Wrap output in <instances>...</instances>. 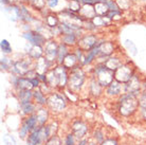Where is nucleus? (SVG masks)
<instances>
[{
  "label": "nucleus",
  "mask_w": 146,
  "mask_h": 145,
  "mask_svg": "<svg viewBox=\"0 0 146 145\" xmlns=\"http://www.w3.org/2000/svg\"><path fill=\"white\" fill-rule=\"evenodd\" d=\"M140 107V101L137 98V94L125 92L119 101V111L122 116H130Z\"/></svg>",
  "instance_id": "f257e3e1"
},
{
  "label": "nucleus",
  "mask_w": 146,
  "mask_h": 145,
  "mask_svg": "<svg viewBox=\"0 0 146 145\" xmlns=\"http://www.w3.org/2000/svg\"><path fill=\"white\" fill-rule=\"evenodd\" d=\"M95 80L102 87H108L114 80V71L102 64L95 67Z\"/></svg>",
  "instance_id": "f03ea898"
},
{
  "label": "nucleus",
  "mask_w": 146,
  "mask_h": 145,
  "mask_svg": "<svg viewBox=\"0 0 146 145\" xmlns=\"http://www.w3.org/2000/svg\"><path fill=\"white\" fill-rule=\"evenodd\" d=\"M84 82L85 73L83 70L78 67H74L72 69H70L69 77H68V86H69L70 90L74 91V92L80 91Z\"/></svg>",
  "instance_id": "7ed1b4c3"
},
{
  "label": "nucleus",
  "mask_w": 146,
  "mask_h": 145,
  "mask_svg": "<svg viewBox=\"0 0 146 145\" xmlns=\"http://www.w3.org/2000/svg\"><path fill=\"white\" fill-rule=\"evenodd\" d=\"M135 75V69L130 64H122V65L114 71V80L122 84H126L131 77Z\"/></svg>",
  "instance_id": "20e7f679"
},
{
  "label": "nucleus",
  "mask_w": 146,
  "mask_h": 145,
  "mask_svg": "<svg viewBox=\"0 0 146 145\" xmlns=\"http://www.w3.org/2000/svg\"><path fill=\"white\" fill-rule=\"evenodd\" d=\"M47 105L49 106V108L56 111V112H60L64 109L66 108L67 106V100L65 96L59 93H52L50 96L48 98V103Z\"/></svg>",
  "instance_id": "39448f33"
},
{
  "label": "nucleus",
  "mask_w": 146,
  "mask_h": 145,
  "mask_svg": "<svg viewBox=\"0 0 146 145\" xmlns=\"http://www.w3.org/2000/svg\"><path fill=\"white\" fill-rule=\"evenodd\" d=\"M88 132V126L87 124L83 121H75L72 124V134L75 136L76 140H82L85 139L86 134Z\"/></svg>",
  "instance_id": "423d86ee"
},
{
  "label": "nucleus",
  "mask_w": 146,
  "mask_h": 145,
  "mask_svg": "<svg viewBox=\"0 0 146 145\" xmlns=\"http://www.w3.org/2000/svg\"><path fill=\"white\" fill-rule=\"evenodd\" d=\"M58 54V47L55 44V41H49L46 44L44 47V57L47 58L49 62H54L57 59Z\"/></svg>",
  "instance_id": "0eeeda50"
},
{
  "label": "nucleus",
  "mask_w": 146,
  "mask_h": 145,
  "mask_svg": "<svg viewBox=\"0 0 146 145\" xmlns=\"http://www.w3.org/2000/svg\"><path fill=\"white\" fill-rule=\"evenodd\" d=\"M141 85H142V84L140 83L139 77L135 74V75L131 77V80H129L127 83L124 85V90H125V92H128V93L138 94L140 92Z\"/></svg>",
  "instance_id": "6e6552de"
},
{
  "label": "nucleus",
  "mask_w": 146,
  "mask_h": 145,
  "mask_svg": "<svg viewBox=\"0 0 146 145\" xmlns=\"http://www.w3.org/2000/svg\"><path fill=\"white\" fill-rule=\"evenodd\" d=\"M55 74L57 76V80H58V87L64 88L66 85H68V77L69 74L67 72V68L65 66L59 65L56 68H54Z\"/></svg>",
  "instance_id": "1a4fd4ad"
},
{
  "label": "nucleus",
  "mask_w": 146,
  "mask_h": 145,
  "mask_svg": "<svg viewBox=\"0 0 146 145\" xmlns=\"http://www.w3.org/2000/svg\"><path fill=\"white\" fill-rule=\"evenodd\" d=\"M12 70L15 74L20 76H26L27 73L29 72L30 70V64L27 61H18V62L13 63V66H12Z\"/></svg>",
  "instance_id": "9d476101"
},
{
  "label": "nucleus",
  "mask_w": 146,
  "mask_h": 145,
  "mask_svg": "<svg viewBox=\"0 0 146 145\" xmlns=\"http://www.w3.org/2000/svg\"><path fill=\"white\" fill-rule=\"evenodd\" d=\"M26 143L27 145H44L40 137L39 126H37L35 129L30 132L28 138L26 139Z\"/></svg>",
  "instance_id": "9b49d317"
},
{
  "label": "nucleus",
  "mask_w": 146,
  "mask_h": 145,
  "mask_svg": "<svg viewBox=\"0 0 146 145\" xmlns=\"http://www.w3.org/2000/svg\"><path fill=\"white\" fill-rule=\"evenodd\" d=\"M51 65V62H49L46 57H40L37 59L36 67H35V71L37 72L38 75H44L47 74L49 71V67Z\"/></svg>",
  "instance_id": "f8f14e48"
},
{
  "label": "nucleus",
  "mask_w": 146,
  "mask_h": 145,
  "mask_svg": "<svg viewBox=\"0 0 146 145\" xmlns=\"http://www.w3.org/2000/svg\"><path fill=\"white\" fill-rule=\"evenodd\" d=\"M14 86L17 88V90L18 91L19 90H32V88H34L31 80L28 78L27 76L26 77H23V76L18 77L17 80H16V84H15Z\"/></svg>",
  "instance_id": "ddd939ff"
},
{
  "label": "nucleus",
  "mask_w": 146,
  "mask_h": 145,
  "mask_svg": "<svg viewBox=\"0 0 146 145\" xmlns=\"http://www.w3.org/2000/svg\"><path fill=\"white\" fill-rule=\"evenodd\" d=\"M35 116H36L38 126H44V125H46L48 119H49V111H48V109L44 108L41 106L40 108H38L36 110Z\"/></svg>",
  "instance_id": "4468645a"
},
{
  "label": "nucleus",
  "mask_w": 146,
  "mask_h": 145,
  "mask_svg": "<svg viewBox=\"0 0 146 145\" xmlns=\"http://www.w3.org/2000/svg\"><path fill=\"white\" fill-rule=\"evenodd\" d=\"M23 37L29 40L31 44L36 45V46H41L44 43V36H41L38 33H34V32L26 33V34H23Z\"/></svg>",
  "instance_id": "2eb2a0df"
},
{
  "label": "nucleus",
  "mask_w": 146,
  "mask_h": 145,
  "mask_svg": "<svg viewBox=\"0 0 146 145\" xmlns=\"http://www.w3.org/2000/svg\"><path fill=\"white\" fill-rule=\"evenodd\" d=\"M80 46L84 50H92L96 46V38L94 36H86L80 41Z\"/></svg>",
  "instance_id": "dca6fc26"
},
{
  "label": "nucleus",
  "mask_w": 146,
  "mask_h": 145,
  "mask_svg": "<svg viewBox=\"0 0 146 145\" xmlns=\"http://www.w3.org/2000/svg\"><path fill=\"white\" fill-rule=\"evenodd\" d=\"M122 89H123L122 83L114 80L107 87V93H108V95H119L122 93Z\"/></svg>",
  "instance_id": "f3484780"
},
{
  "label": "nucleus",
  "mask_w": 146,
  "mask_h": 145,
  "mask_svg": "<svg viewBox=\"0 0 146 145\" xmlns=\"http://www.w3.org/2000/svg\"><path fill=\"white\" fill-rule=\"evenodd\" d=\"M78 62V58L75 54H68L65 57L62 65L65 66L67 69H72L74 67H76V63Z\"/></svg>",
  "instance_id": "a211bd4d"
},
{
  "label": "nucleus",
  "mask_w": 146,
  "mask_h": 145,
  "mask_svg": "<svg viewBox=\"0 0 146 145\" xmlns=\"http://www.w3.org/2000/svg\"><path fill=\"white\" fill-rule=\"evenodd\" d=\"M33 98L35 100V103L39 106H44L48 103V98H46L44 93L41 90L33 91Z\"/></svg>",
  "instance_id": "6ab92c4d"
},
{
  "label": "nucleus",
  "mask_w": 146,
  "mask_h": 145,
  "mask_svg": "<svg viewBox=\"0 0 146 145\" xmlns=\"http://www.w3.org/2000/svg\"><path fill=\"white\" fill-rule=\"evenodd\" d=\"M18 98L21 103H27V102L32 101L33 98V91L32 90H19L18 91Z\"/></svg>",
  "instance_id": "aec40b11"
},
{
  "label": "nucleus",
  "mask_w": 146,
  "mask_h": 145,
  "mask_svg": "<svg viewBox=\"0 0 146 145\" xmlns=\"http://www.w3.org/2000/svg\"><path fill=\"white\" fill-rule=\"evenodd\" d=\"M103 64L106 66L107 68H109L110 70H112V71H115V70L122 65V63L120 62V59L115 57L108 58V59H106V62H104Z\"/></svg>",
  "instance_id": "412c9836"
},
{
  "label": "nucleus",
  "mask_w": 146,
  "mask_h": 145,
  "mask_svg": "<svg viewBox=\"0 0 146 145\" xmlns=\"http://www.w3.org/2000/svg\"><path fill=\"white\" fill-rule=\"evenodd\" d=\"M20 107H21L23 113L27 114V116H31V114H34V113L36 112V111H35V110H36V109H35V105L32 103V101L27 102V103H21V104H20Z\"/></svg>",
  "instance_id": "4be33fe9"
},
{
  "label": "nucleus",
  "mask_w": 146,
  "mask_h": 145,
  "mask_svg": "<svg viewBox=\"0 0 146 145\" xmlns=\"http://www.w3.org/2000/svg\"><path fill=\"white\" fill-rule=\"evenodd\" d=\"M112 51H113V46H112V44H110V43L100 45V54L108 56V55H110L112 53Z\"/></svg>",
  "instance_id": "5701e85b"
},
{
  "label": "nucleus",
  "mask_w": 146,
  "mask_h": 145,
  "mask_svg": "<svg viewBox=\"0 0 146 145\" xmlns=\"http://www.w3.org/2000/svg\"><path fill=\"white\" fill-rule=\"evenodd\" d=\"M41 54H42V49H41L40 46H36V45H34L29 51V55L32 58L38 59V58L41 57Z\"/></svg>",
  "instance_id": "b1692460"
},
{
  "label": "nucleus",
  "mask_w": 146,
  "mask_h": 145,
  "mask_svg": "<svg viewBox=\"0 0 146 145\" xmlns=\"http://www.w3.org/2000/svg\"><path fill=\"white\" fill-rule=\"evenodd\" d=\"M102 86L100 85L99 83H98V80H93L91 82V85H90V91H91L92 94L94 95H99L101 92H102Z\"/></svg>",
  "instance_id": "393cba45"
},
{
  "label": "nucleus",
  "mask_w": 146,
  "mask_h": 145,
  "mask_svg": "<svg viewBox=\"0 0 146 145\" xmlns=\"http://www.w3.org/2000/svg\"><path fill=\"white\" fill-rule=\"evenodd\" d=\"M103 9H109L107 3L105 4V2H98V3L94 5V10H95V13L99 15H105L107 13V10H103Z\"/></svg>",
  "instance_id": "a878e982"
},
{
  "label": "nucleus",
  "mask_w": 146,
  "mask_h": 145,
  "mask_svg": "<svg viewBox=\"0 0 146 145\" xmlns=\"http://www.w3.org/2000/svg\"><path fill=\"white\" fill-rule=\"evenodd\" d=\"M44 145H62V139L59 138L57 134H54L48 139V141L44 143Z\"/></svg>",
  "instance_id": "bb28decb"
},
{
  "label": "nucleus",
  "mask_w": 146,
  "mask_h": 145,
  "mask_svg": "<svg viewBox=\"0 0 146 145\" xmlns=\"http://www.w3.org/2000/svg\"><path fill=\"white\" fill-rule=\"evenodd\" d=\"M75 136L72 134V132H70L66 136V138H65V141H64V144L65 145H76L75 144Z\"/></svg>",
  "instance_id": "cd10ccee"
},
{
  "label": "nucleus",
  "mask_w": 146,
  "mask_h": 145,
  "mask_svg": "<svg viewBox=\"0 0 146 145\" xmlns=\"http://www.w3.org/2000/svg\"><path fill=\"white\" fill-rule=\"evenodd\" d=\"M1 50H2L3 53H11L12 52L11 45H10V43L7 39L1 40Z\"/></svg>",
  "instance_id": "c85d7f7f"
},
{
  "label": "nucleus",
  "mask_w": 146,
  "mask_h": 145,
  "mask_svg": "<svg viewBox=\"0 0 146 145\" xmlns=\"http://www.w3.org/2000/svg\"><path fill=\"white\" fill-rule=\"evenodd\" d=\"M12 66H13V62H10L9 58H1V69L2 70H7L9 68H12Z\"/></svg>",
  "instance_id": "c756f323"
},
{
  "label": "nucleus",
  "mask_w": 146,
  "mask_h": 145,
  "mask_svg": "<svg viewBox=\"0 0 146 145\" xmlns=\"http://www.w3.org/2000/svg\"><path fill=\"white\" fill-rule=\"evenodd\" d=\"M75 40H76V37L74 34H66V36L64 37V43L68 45L75 44Z\"/></svg>",
  "instance_id": "7c9ffc66"
},
{
  "label": "nucleus",
  "mask_w": 146,
  "mask_h": 145,
  "mask_svg": "<svg viewBox=\"0 0 146 145\" xmlns=\"http://www.w3.org/2000/svg\"><path fill=\"white\" fill-rule=\"evenodd\" d=\"M100 145H119V141L115 138H107Z\"/></svg>",
  "instance_id": "2f4dec72"
},
{
  "label": "nucleus",
  "mask_w": 146,
  "mask_h": 145,
  "mask_svg": "<svg viewBox=\"0 0 146 145\" xmlns=\"http://www.w3.org/2000/svg\"><path fill=\"white\" fill-rule=\"evenodd\" d=\"M3 142L5 143L7 145H16V141H15V139L12 137V136H4L3 137Z\"/></svg>",
  "instance_id": "473e14b6"
},
{
  "label": "nucleus",
  "mask_w": 146,
  "mask_h": 145,
  "mask_svg": "<svg viewBox=\"0 0 146 145\" xmlns=\"http://www.w3.org/2000/svg\"><path fill=\"white\" fill-rule=\"evenodd\" d=\"M47 23L50 27H56V25H57V18L55 16L50 15V16H48L47 18Z\"/></svg>",
  "instance_id": "72a5a7b5"
},
{
  "label": "nucleus",
  "mask_w": 146,
  "mask_h": 145,
  "mask_svg": "<svg viewBox=\"0 0 146 145\" xmlns=\"http://www.w3.org/2000/svg\"><path fill=\"white\" fill-rule=\"evenodd\" d=\"M80 9V2L77 1V0H74L71 2L70 4V10H72V11H78Z\"/></svg>",
  "instance_id": "f704fd0d"
},
{
  "label": "nucleus",
  "mask_w": 146,
  "mask_h": 145,
  "mask_svg": "<svg viewBox=\"0 0 146 145\" xmlns=\"http://www.w3.org/2000/svg\"><path fill=\"white\" fill-rule=\"evenodd\" d=\"M107 3V5H108V7H109V10H111V11H117V5L113 1H111V0H108L106 2Z\"/></svg>",
  "instance_id": "c9c22d12"
},
{
  "label": "nucleus",
  "mask_w": 146,
  "mask_h": 145,
  "mask_svg": "<svg viewBox=\"0 0 146 145\" xmlns=\"http://www.w3.org/2000/svg\"><path fill=\"white\" fill-rule=\"evenodd\" d=\"M48 3H49V5L51 7H54L57 5V3H58V0H47Z\"/></svg>",
  "instance_id": "e433bc0d"
},
{
  "label": "nucleus",
  "mask_w": 146,
  "mask_h": 145,
  "mask_svg": "<svg viewBox=\"0 0 146 145\" xmlns=\"http://www.w3.org/2000/svg\"><path fill=\"white\" fill-rule=\"evenodd\" d=\"M76 145H88V140L86 138L82 139V140L78 141V144H76Z\"/></svg>",
  "instance_id": "4c0bfd02"
},
{
  "label": "nucleus",
  "mask_w": 146,
  "mask_h": 145,
  "mask_svg": "<svg viewBox=\"0 0 146 145\" xmlns=\"http://www.w3.org/2000/svg\"><path fill=\"white\" fill-rule=\"evenodd\" d=\"M141 114H142L143 119H145V120H146V107H143V108H141Z\"/></svg>",
  "instance_id": "58836bf2"
},
{
  "label": "nucleus",
  "mask_w": 146,
  "mask_h": 145,
  "mask_svg": "<svg viewBox=\"0 0 146 145\" xmlns=\"http://www.w3.org/2000/svg\"><path fill=\"white\" fill-rule=\"evenodd\" d=\"M142 86H143V87H144V88H146V80H144V82H143V83H142Z\"/></svg>",
  "instance_id": "ea45409f"
},
{
  "label": "nucleus",
  "mask_w": 146,
  "mask_h": 145,
  "mask_svg": "<svg viewBox=\"0 0 146 145\" xmlns=\"http://www.w3.org/2000/svg\"><path fill=\"white\" fill-rule=\"evenodd\" d=\"M144 94H145V95H146V92H144Z\"/></svg>",
  "instance_id": "a19ab883"
},
{
  "label": "nucleus",
  "mask_w": 146,
  "mask_h": 145,
  "mask_svg": "<svg viewBox=\"0 0 146 145\" xmlns=\"http://www.w3.org/2000/svg\"><path fill=\"white\" fill-rule=\"evenodd\" d=\"M62 145H65V144H62Z\"/></svg>",
  "instance_id": "79ce46f5"
}]
</instances>
